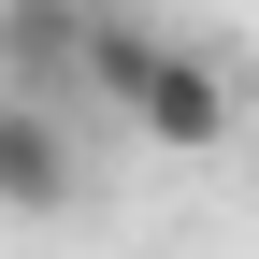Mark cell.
<instances>
[{"label": "cell", "mask_w": 259, "mask_h": 259, "mask_svg": "<svg viewBox=\"0 0 259 259\" xmlns=\"http://www.w3.org/2000/svg\"><path fill=\"white\" fill-rule=\"evenodd\" d=\"M72 101H115V130H144V144H173V158H216V144H231V115H245V87H231V58H216V44L130 15V0H87Z\"/></svg>", "instance_id": "cell-1"}, {"label": "cell", "mask_w": 259, "mask_h": 259, "mask_svg": "<svg viewBox=\"0 0 259 259\" xmlns=\"http://www.w3.org/2000/svg\"><path fill=\"white\" fill-rule=\"evenodd\" d=\"M87 187V144H72V101H44V87H0V216H72Z\"/></svg>", "instance_id": "cell-2"}]
</instances>
